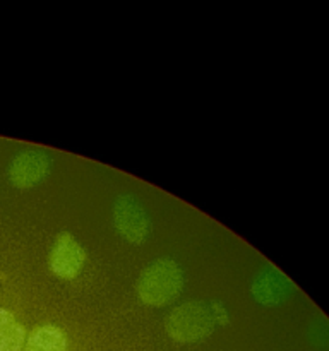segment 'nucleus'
Wrapping results in <instances>:
<instances>
[{
    "mask_svg": "<svg viewBox=\"0 0 329 351\" xmlns=\"http://www.w3.org/2000/svg\"><path fill=\"white\" fill-rule=\"evenodd\" d=\"M184 288V273L173 259H156L141 273L136 291L141 302L149 307L171 304Z\"/></svg>",
    "mask_w": 329,
    "mask_h": 351,
    "instance_id": "1",
    "label": "nucleus"
},
{
    "mask_svg": "<svg viewBox=\"0 0 329 351\" xmlns=\"http://www.w3.org/2000/svg\"><path fill=\"white\" fill-rule=\"evenodd\" d=\"M215 329V314L202 302H185L170 312L167 332L178 343H194L208 338Z\"/></svg>",
    "mask_w": 329,
    "mask_h": 351,
    "instance_id": "2",
    "label": "nucleus"
},
{
    "mask_svg": "<svg viewBox=\"0 0 329 351\" xmlns=\"http://www.w3.org/2000/svg\"><path fill=\"white\" fill-rule=\"evenodd\" d=\"M113 225L120 237L132 245H141L149 235V218L132 195H119L113 202Z\"/></svg>",
    "mask_w": 329,
    "mask_h": 351,
    "instance_id": "3",
    "label": "nucleus"
},
{
    "mask_svg": "<svg viewBox=\"0 0 329 351\" xmlns=\"http://www.w3.org/2000/svg\"><path fill=\"white\" fill-rule=\"evenodd\" d=\"M50 271L60 280H74L86 264V252L81 243L69 232L58 233L51 247Z\"/></svg>",
    "mask_w": 329,
    "mask_h": 351,
    "instance_id": "4",
    "label": "nucleus"
},
{
    "mask_svg": "<svg viewBox=\"0 0 329 351\" xmlns=\"http://www.w3.org/2000/svg\"><path fill=\"white\" fill-rule=\"evenodd\" d=\"M50 163V156L45 151H21L9 167V182L19 191L34 187L48 177Z\"/></svg>",
    "mask_w": 329,
    "mask_h": 351,
    "instance_id": "5",
    "label": "nucleus"
},
{
    "mask_svg": "<svg viewBox=\"0 0 329 351\" xmlns=\"http://www.w3.org/2000/svg\"><path fill=\"white\" fill-rule=\"evenodd\" d=\"M295 285L274 267H266L252 283V295L259 304L273 307L283 304L293 295Z\"/></svg>",
    "mask_w": 329,
    "mask_h": 351,
    "instance_id": "6",
    "label": "nucleus"
},
{
    "mask_svg": "<svg viewBox=\"0 0 329 351\" xmlns=\"http://www.w3.org/2000/svg\"><path fill=\"white\" fill-rule=\"evenodd\" d=\"M24 351H67V338L57 326H40L27 336Z\"/></svg>",
    "mask_w": 329,
    "mask_h": 351,
    "instance_id": "7",
    "label": "nucleus"
},
{
    "mask_svg": "<svg viewBox=\"0 0 329 351\" xmlns=\"http://www.w3.org/2000/svg\"><path fill=\"white\" fill-rule=\"evenodd\" d=\"M26 345V329L12 312L0 308V351H21Z\"/></svg>",
    "mask_w": 329,
    "mask_h": 351,
    "instance_id": "8",
    "label": "nucleus"
}]
</instances>
